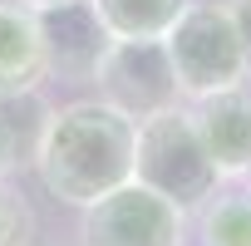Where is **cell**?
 <instances>
[{
  "mask_svg": "<svg viewBox=\"0 0 251 246\" xmlns=\"http://www.w3.org/2000/svg\"><path fill=\"white\" fill-rule=\"evenodd\" d=\"M138 123L103 98L54 103L35 133V172L45 192L64 207H89L113 187L133 182Z\"/></svg>",
  "mask_w": 251,
  "mask_h": 246,
  "instance_id": "1",
  "label": "cell"
},
{
  "mask_svg": "<svg viewBox=\"0 0 251 246\" xmlns=\"http://www.w3.org/2000/svg\"><path fill=\"white\" fill-rule=\"evenodd\" d=\"M163 45H168V59H173V74L187 103L251 79V54L226 0H192L177 15V25L163 35Z\"/></svg>",
  "mask_w": 251,
  "mask_h": 246,
  "instance_id": "2",
  "label": "cell"
},
{
  "mask_svg": "<svg viewBox=\"0 0 251 246\" xmlns=\"http://www.w3.org/2000/svg\"><path fill=\"white\" fill-rule=\"evenodd\" d=\"M133 177L143 187H153L158 197L177 202L182 212L202 207V197L222 182V172L212 168L202 138H197V123L187 113V103L153 113L138 123V148H133Z\"/></svg>",
  "mask_w": 251,
  "mask_h": 246,
  "instance_id": "3",
  "label": "cell"
},
{
  "mask_svg": "<svg viewBox=\"0 0 251 246\" xmlns=\"http://www.w3.org/2000/svg\"><path fill=\"white\" fill-rule=\"evenodd\" d=\"M89 84L99 89L103 103H113L133 123L187 103L182 89H177V74H173V59H168L163 40H113Z\"/></svg>",
  "mask_w": 251,
  "mask_h": 246,
  "instance_id": "4",
  "label": "cell"
},
{
  "mask_svg": "<svg viewBox=\"0 0 251 246\" xmlns=\"http://www.w3.org/2000/svg\"><path fill=\"white\" fill-rule=\"evenodd\" d=\"M79 241L84 246H187V212L133 177L84 207Z\"/></svg>",
  "mask_w": 251,
  "mask_h": 246,
  "instance_id": "5",
  "label": "cell"
},
{
  "mask_svg": "<svg viewBox=\"0 0 251 246\" xmlns=\"http://www.w3.org/2000/svg\"><path fill=\"white\" fill-rule=\"evenodd\" d=\"M35 15H40V40H45L50 79L89 84L99 59H103V49L113 45L108 25L94 10V0H59V5H45Z\"/></svg>",
  "mask_w": 251,
  "mask_h": 246,
  "instance_id": "6",
  "label": "cell"
},
{
  "mask_svg": "<svg viewBox=\"0 0 251 246\" xmlns=\"http://www.w3.org/2000/svg\"><path fill=\"white\" fill-rule=\"evenodd\" d=\"M197 138L222 177H241L251 168V84H231L187 103Z\"/></svg>",
  "mask_w": 251,
  "mask_h": 246,
  "instance_id": "7",
  "label": "cell"
},
{
  "mask_svg": "<svg viewBox=\"0 0 251 246\" xmlns=\"http://www.w3.org/2000/svg\"><path fill=\"white\" fill-rule=\"evenodd\" d=\"M50 79L40 15L20 0H0V98H30Z\"/></svg>",
  "mask_w": 251,
  "mask_h": 246,
  "instance_id": "8",
  "label": "cell"
},
{
  "mask_svg": "<svg viewBox=\"0 0 251 246\" xmlns=\"http://www.w3.org/2000/svg\"><path fill=\"white\" fill-rule=\"evenodd\" d=\"M192 217L202 246H251V187L241 177H222Z\"/></svg>",
  "mask_w": 251,
  "mask_h": 246,
  "instance_id": "9",
  "label": "cell"
},
{
  "mask_svg": "<svg viewBox=\"0 0 251 246\" xmlns=\"http://www.w3.org/2000/svg\"><path fill=\"white\" fill-rule=\"evenodd\" d=\"M192 0H94L113 40H163Z\"/></svg>",
  "mask_w": 251,
  "mask_h": 246,
  "instance_id": "10",
  "label": "cell"
},
{
  "mask_svg": "<svg viewBox=\"0 0 251 246\" xmlns=\"http://www.w3.org/2000/svg\"><path fill=\"white\" fill-rule=\"evenodd\" d=\"M35 241V212L25 192L10 187V177L0 182V246H30Z\"/></svg>",
  "mask_w": 251,
  "mask_h": 246,
  "instance_id": "11",
  "label": "cell"
},
{
  "mask_svg": "<svg viewBox=\"0 0 251 246\" xmlns=\"http://www.w3.org/2000/svg\"><path fill=\"white\" fill-rule=\"evenodd\" d=\"M20 168V123L10 113V98H0V182Z\"/></svg>",
  "mask_w": 251,
  "mask_h": 246,
  "instance_id": "12",
  "label": "cell"
},
{
  "mask_svg": "<svg viewBox=\"0 0 251 246\" xmlns=\"http://www.w3.org/2000/svg\"><path fill=\"white\" fill-rule=\"evenodd\" d=\"M231 15H236V30H241L246 54H251V0H231Z\"/></svg>",
  "mask_w": 251,
  "mask_h": 246,
  "instance_id": "13",
  "label": "cell"
},
{
  "mask_svg": "<svg viewBox=\"0 0 251 246\" xmlns=\"http://www.w3.org/2000/svg\"><path fill=\"white\" fill-rule=\"evenodd\" d=\"M20 5H30V10H45V5H59V0H20Z\"/></svg>",
  "mask_w": 251,
  "mask_h": 246,
  "instance_id": "14",
  "label": "cell"
},
{
  "mask_svg": "<svg viewBox=\"0 0 251 246\" xmlns=\"http://www.w3.org/2000/svg\"><path fill=\"white\" fill-rule=\"evenodd\" d=\"M241 182H246V187H251V168H246V172H241Z\"/></svg>",
  "mask_w": 251,
  "mask_h": 246,
  "instance_id": "15",
  "label": "cell"
}]
</instances>
